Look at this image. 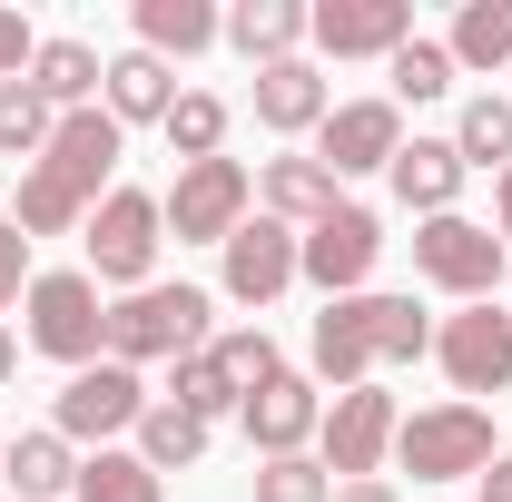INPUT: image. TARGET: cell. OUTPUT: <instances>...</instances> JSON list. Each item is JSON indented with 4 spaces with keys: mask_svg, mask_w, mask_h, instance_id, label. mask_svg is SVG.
<instances>
[{
    "mask_svg": "<svg viewBox=\"0 0 512 502\" xmlns=\"http://www.w3.org/2000/svg\"><path fill=\"white\" fill-rule=\"evenodd\" d=\"M217 335V296L207 286H138L109 306V365H178V355H207Z\"/></svg>",
    "mask_w": 512,
    "mask_h": 502,
    "instance_id": "cell-1",
    "label": "cell"
},
{
    "mask_svg": "<svg viewBox=\"0 0 512 502\" xmlns=\"http://www.w3.org/2000/svg\"><path fill=\"white\" fill-rule=\"evenodd\" d=\"M20 345H40L50 365H99L109 355V306H99V276L89 266H50V276H30V296H20Z\"/></svg>",
    "mask_w": 512,
    "mask_h": 502,
    "instance_id": "cell-2",
    "label": "cell"
},
{
    "mask_svg": "<svg viewBox=\"0 0 512 502\" xmlns=\"http://www.w3.org/2000/svg\"><path fill=\"white\" fill-rule=\"evenodd\" d=\"M503 443H493V414L483 404H424V414H404L394 424V463L414 473V483H473L483 463H493Z\"/></svg>",
    "mask_w": 512,
    "mask_h": 502,
    "instance_id": "cell-3",
    "label": "cell"
},
{
    "mask_svg": "<svg viewBox=\"0 0 512 502\" xmlns=\"http://www.w3.org/2000/svg\"><path fill=\"white\" fill-rule=\"evenodd\" d=\"M79 247H89V276H99V286L138 296L148 266H158V247H168V217H158V197H148V188H109L99 207H89Z\"/></svg>",
    "mask_w": 512,
    "mask_h": 502,
    "instance_id": "cell-4",
    "label": "cell"
},
{
    "mask_svg": "<svg viewBox=\"0 0 512 502\" xmlns=\"http://www.w3.org/2000/svg\"><path fill=\"white\" fill-rule=\"evenodd\" d=\"M503 266H512V247L483 227V217H463V207L414 227V276H424V286H444V296H463V306H493Z\"/></svg>",
    "mask_w": 512,
    "mask_h": 502,
    "instance_id": "cell-5",
    "label": "cell"
},
{
    "mask_svg": "<svg viewBox=\"0 0 512 502\" xmlns=\"http://www.w3.org/2000/svg\"><path fill=\"white\" fill-rule=\"evenodd\" d=\"M247 207H256V178L237 158H197V168H178V188L158 197V217H168L178 247H227L247 227Z\"/></svg>",
    "mask_w": 512,
    "mask_h": 502,
    "instance_id": "cell-6",
    "label": "cell"
},
{
    "mask_svg": "<svg viewBox=\"0 0 512 502\" xmlns=\"http://www.w3.org/2000/svg\"><path fill=\"white\" fill-rule=\"evenodd\" d=\"M148 404H158V394L138 384V365H109V355H99V365H79V375L60 384V404H50V434L99 453L109 434H138V414H148Z\"/></svg>",
    "mask_w": 512,
    "mask_h": 502,
    "instance_id": "cell-7",
    "label": "cell"
},
{
    "mask_svg": "<svg viewBox=\"0 0 512 502\" xmlns=\"http://www.w3.org/2000/svg\"><path fill=\"white\" fill-rule=\"evenodd\" d=\"M394 394L384 384H355V394H335L325 404V424H316V463L335 473V483H375V463L394 453Z\"/></svg>",
    "mask_w": 512,
    "mask_h": 502,
    "instance_id": "cell-8",
    "label": "cell"
},
{
    "mask_svg": "<svg viewBox=\"0 0 512 502\" xmlns=\"http://www.w3.org/2000/svg\"><path fill=\"white\" fill-rule=\"evenodd\" d=\"M434 365L453 375V394H512V306H463L434 325Z\"/></svg>",
    "mask_w": 512,
    "mask_h": 502,
    "instance_id": "cell-9",
    "label": "cell"
},
{
    "mask_svg": "<svg viewBox=\"0 0 512 502\" xmlns=\"http://www.w3.org/2000/svg\"><path fill=\"white\" fill-rule=\"evenodd\" d=\"M375 256H384V217H375V207H335L325 227H306V237H296V276H306V286H325V306H335V296H365Z\"/></svg>",
    "mask_w": 512,
    "mask_h": 502,
    "instance_id": "cell-10",
    "label": "cell"
},
{
    "mask_svg": "<svg viewBox=\"0 0 512 502\" xmlns=\"http://www.w3.org/2000/svg\"><path fill=\"white\" fill-rule=\"evenodd\" d=\"M394 148H404V109L394 99H335L316 128V158L325 178L345 188V178H375V168H394Z\"/></svg>",
    "mask_w": 512,
    "mask_h": 502,
    "instance_id": "cell-11",
    "label": "cell"
},
{
    "mask_svg": "<svg viewBox=\"0 0 512 502\" xmlns=\"http://www.w3.org/2000/svg\"><path fill=\"white\" fill-rule=\"evenodd\" d=\"M119 148H128V128L109 119V109H69V119L50 128V148H40V178H60L79 207H99L109 178H119Z\"/></svg>",
    "mask_w": 512,
    "mask_h": 502,
    "instance_id": "cell-12",
    "label": "cell"
},
{
    "mask_svg": "<svg viewBox=\"0 0 512 502\" xmlns=\"http://www.w3.org/2000/svg\"><path fill=\"white\" fill-rule=\"evenodd\" d=\"M306 40L325 60H394L414 40V0H316L306 10Z\"/></svg>",
    "mask_w": 512,
    "mask_h": 502,
    "instance_id": "cell-13",
    "label": "cell"
},
{
    "mask_svg": "<svg viewBox=\"0 0 512 502\" xmlns=\"http://www.w3.org/2000/svg\"><path fill=\"white\" fill-rule=\"evenodd\" d=\"M237 424H247V443L266 453V463H286V453H306L316 443V424H325V394H316V375H286L276 384H256L247 404H237Z\"/></svg>",
    "mask_w": 512,
    "mask_h": 502,
    "instance_id": "cell-14",
    "label": "cell"
},
{
    "mask_svg": "<svg viewBox=\"0 0 512 502\" xmlns=\"http://www.w3.org/2000/svg\"><path fill=\"white\" fill-rule=\"evenodd\" d=\"M217 256H227V296H237V306H276V296L296 286V227H286V217H247Z\"/></svg>",
    "mask_w": 512,
    "mask_h": 502,
    "instance_id": "cell-15",
    "label": "cell"
},
{
    "mask_svg": "<svg viewBox=\"0 0 512 502\" xmlns=\"http://www.w3.org/2000/svg\"><path fill=\"white\" fill-rule=\"evenodd\" d=\"M256 207H266V217H286V227L306 237V227H325L345 197H335V178H325L316 148H296V158H266V168H256Z\"/></svg>",
    "mask_w": 512,
    "mask_h": 502,
    "instance_id": "cell-16",
    "label": "cell"
},
{
    "mask_svg": "<svg viewBox=\"0 0 512 502\" xmlns=\"http://www.w3.org/2000/svg\"><path fill=\"white\" fill-rule=\"evenodd\" d=\"M384 178H394V197H404L414 217H453V197H463L473 168H463V148H453V138H404Z\"/></svg>",
    "mask_w": 512,
    "mask_h": 502,
    "instance_id": "cell-17",
    "label": "cell"
},
{
    "mask_svg": "<svg viewBox=\"0 0 512 502\" xmlns=\"http://www.w3.org/2000/svg\"><path fill=\"white\" fill-rule=\"evenodd\" d=\"M325 109H335V89L316 79V60H276V69H256V128H276V138H316Z\"/></svg>",
    "mask_w": 512,
    "mask_h": 502,
    "instance_id": "cell-18",
    "label": "cell"
},
{
    "mask_svg": "<svg viewBox=\"0 0 512 502\" xmlns=\"http://www.w3.org/2000/svg\"><path fill=\"white\" fill-rule=\"evenodd\" d=\"M99 109H109L119 128L168 119V109H178V69L158 60V50H119V60H109V79H99Z\"/></svg>",
    "mask_w": 512,
    "mask_h": 502,
    "instance_id": "cell-19",
    "label": "cell"
},
{
    "mask_svg": "<svg viewBox=\"0 0 512 502\" xmlns=\"http://www.w3.org/2000/svg\"><path fill=\"white\" fill-rule=\"evenodd\" d=\"M0 483H10V502H60L79 483V453L50 424H30V434H10V453H0Z\"/></svg>",
    "mask_w": 512,
    "mask_h": 502,
    "instance_id": "cell-20",
    "label": "cell"
},
{
    "mask_svg": "<svg viewBox=\"0 0 512 502\" xmlns=\"http://www.w3.org/2000/svg\"><path fill=\"white\" fill-rule=\"evenodd\" d=\"M355 315H365V355H375V375L384 365H414V355H434V315L414 306V296H355Z\"/></svg>",
    "mask_w": 512,
    "mask_h": 502,
    "instance_id": "cell-21",
    "label": "cell"
},
{
    "mask_svg": "<svg viewBox=\"0 0 512 502\" xmlns=\"http://www.w3.org/2000/svg\"><path fill=\"white\" fill-rule=\"evenodd\" d=\"M99 79H109V60L89 50V40H40V60H30V89L50 99V109H99Z\"/></svg>",
    "mask_w": 512,
    "mask_h": 502,
    "instance_id": "cell-22",
    "label": "cell"
},
{
    "mask_svg": "<svg viewBox=\"0 0 512 502\" xmlns=\"http://www.w3.org/2000/svg\"><path fill=\"white\" fill-rule=\"evenodd\" d=\"M207 40H227V10H207V0H138V50L197 60Z\"/></svg>",
    "mask_w": 512,
    "mask_h": 502,
    "instance_id": "cell-23",
    "label": "cell"
},
{
    "mask_svg": "<svg viewBox=\"0 0 512 502\" xmlns=\"http://www.w3.org/2000/svg\"><path fill=\"white\" fill-rule=\"evenodd\" d=\"M227 40H237L256 69L296 60V40H306V0H237V10H227Z\"/></svg>",
    "mask_w": 512,
    "mask_h": 502,
    "instance_id": "cell-24",
    "label": "cell"
},
{
    "mask_svg": "<svg viewBox=\"0 0 512 502\" xmlns=\"http://www.w3.org/2000/svg\"><path fill=\"white\" fill-rule=\"evenodd\" d=\"M69 502H168V483H158L138 453L99 443V453H79V483H69Z\"/></svg>",
    "mask_w": 512,
    "mask_h": 502,
    "instance_id": "cell-25",
    "label": "cell"
},
{
    "mask_svg": "<svg viewBox=\"0 0 512 502\" xmlns=\"http://www.w3.org/2000/svg\"><path fill=\"white\" fill-rule=\"evenodd\" d=\"M207 365L227 375V394H237V404H247L256 384L286 375V355H276V335H266V325H227V335H207Z\"/></svg>",
    "mask_w": 512,
    "mask_h": 502,
    "instance_id": "cell-26",
    "label": "cell"
},
{
    "mask_svg": "<svg viewBox=\"0 0 512 502\" xmlns=\"http://www.w3.org/2000/svg\"><path fill=\"white\" fill-rule=\"evenodd\" d=\"M128 453H138L148 473H188L197 453H207V424H197V414H178V404L158 394V404L138 414V443H128Z\"/></svg>",
    "mask_w": 512,
    "mask_h": 502,
    "instance_id": "cell-27",
    "label": "cell"
},
{
    "mask_svg": "<svg viewBox=\"0 0 512 502\" xmlns=\"http://www.w3.org/2000/svg\"><path fill=\"white\" fill-rule=\"evenodd\" d=\"M444 50L453 69H512V0H463Z\"/></svg>",
    "mask_w": 512,
    "mask_h": 502,
    "instance_id": "cell-28",
    "label": "cell"
},
{
    "mask_svg": "<svg viewBox=\"0 0 512 502\" xmlns=\"http://www.w3.org/2000/svg\"><path fill=\"white\" fill-rule=\"evenodd\" d=\"M453 148H463V168H512V99L503 89H483V99H463V119H453Z\"/></svg>",
    "mask_w": 512,
    "mask_h": 502,
    "instance_id": "cell-29",
    "label": "cell"
},
{
    "mask_svg": "<svg viewBox=\"0 0 512 502\" xmlns=\"http://www.w3.org/2000/svg\"><path fill=\"white\" fill-rule=\"evenodd\" d=\"M168 148H178V168L197 158H227V99H207V89H178V109H168Z\"/></svg>",
    "mask_w": 512,
    "mask_h": 502,
    "instance_id": "cell-30",
    "label": "cell"
},
{
    "mask_svg": "<svg viewBox=\"0 0 512 502\" xmlns=\"http://www.w3.org/2000/svg\"><path fill=\"white\" fill-rule=\"evenodd\" d=\"M50 128H60V109H50L30 79H0V158H30V168H40Z\"/></svg>",
    "mask_w": 512,
    "mask_h": 502,
    "instance_id": "cell-31",
    "label": "cell"
},
{
    "mask_svg": "<svg viewBox=\"0 0 512 502\" xmlns=\"http://www.w3.org/2000/svg\"><path fill=\"white\" fill-rule=\"evenodd\" d=\"M384 79H394V109H404V99L424 109V99H444V89H453V50H444V40H424V30H414V40H404V50L384 60Z\"/></svg>",
    "mask_w": 512,
    "mask_h": 502,
    "instance_id": "cell-32",
    "label": "cell"
},
{
    "mask_svg": "<svg viewBox=\"0 0 512 502\" xmlns=\"http://www.w3.org/2000/svg\"><path fill=\"white\" fill-rule=\"evenodd\" d=\"M168 404H178V414H197V424L237 414V394H227V375H217L207 355H178V365H168Z\"/></svg>",
    "mask_w": 512,
    "mask_h": 502,
    "instance_id": "cell-33",
    "label": "cell"
},
{
    "mask_svg": "<svg viewBox=\"0 0 512 502\" xmlns=\"http://www.w3.org/2000/svg\"><path fill=\"white\" fill-rule=\"evenodd\" d=\"M256 502H335V473L316 453H286V463H256Z\"/></svg>",
    "mask_w": 512,
    "mask_h": 502,
    "instance_id": "cell-34",
    "label": "cell"
},
{
    "mask_svg": "<svg viewBox=\"0 0 512 502\" xmlns=\"http://www.w3.org/2000/svg\"><path fill=\"white\" fill-rule=\"evenodd\" d=\"M30 276H40V266H30V237L0 217V306H20V296H30Z\"/></svg>",
    "mask_w": 512,
    "mask_h": 502,
    "instance_id": "cell-35",
    "label": "cell"
},
{
    "mask_svg": "<svg viewBox=\"0 0 512 502\" xmlns=\"http://www.w3.org/2000/svg\"><path fill=\"white\" fill-rule=\"evenodd\" d=\"M30 60H40V30L20 10H0V79H30Z\"/></svg>",
    "mask_w": 512,
    "mask_h": 502,
    "instance_id": "cell-36",
    "label": "cell"
},
{
    "mask_svg": "<svg viewBox=\"0 0 512 502\" xmlns=\"http://www.w3.org/2000/svg\"><path fill=\"white\" fill-rule=\"evenodd\" d=\"M473 483H483V502H512V453H493V463H483Z\"/></svg>",
    "mask_w": 512,
    "mask_h": 502,
    "instance_id": "cell-37",
    "label": "cell"
},
{
    "mask_svg": "<svg viewBox=\"0 0 512 502\" xmlns=\"http://www.w3.org/2000/svg\"><path fill=\"white\" fill-rule=\"evenodd\" d=\"M493 237H503V247H512V168H503V178H493Z\"/></svg>",
    "mask_w": 512,
    "mask_h": 502,
    "instance_id": "cell-38",
    "label": "cell"
},
{
    "mask_svg": "<svg viewBox=\"0 0 512 502\" xmlns=\"http://www.w3.org/2000/svg\"><path fill=\"white\" fill-rule=\"evenodd\" d=\"M335 502H394V483H335Z\"/></svg>",
    "mask_w": 512,
    "mask_h": 502,
    "instance_id": "cell-39",
    "label": "cell"
},
{
    "mask_svg": "<svg viewBox=\"0 0 512 502\" xmlns=\"http://www.w3.org/2000/svg\"><path fill=\"white\" fill-rule=\"evenodd\" d=\"M20 375V335H10V325H0V384Z\"/></svg>",
    "mask_w": 512,
    "mask_h": 502,
    "instance_id": "cell-40",
    "label": "cell"
},
{
    "mask_svg": "<svg viewBox=\"0 0 512 502\" xmlns=\"http://www.w3.org/2000/svg\"><path fill=\"white\" fill-rule=\"evenodd\" d=\"M0 453H10V434H0Z\"/></svg>",
    "mask_w": 512,
    "mask_h": 502,
    "instance_id": "cell-41",
    "label": "cell"
},
{
    "mask_svg": "<svg viewBox=\"0 0 512 502\" xmlns=\"http://www.w3.org/2000/svg\"><path fill=\"white\" fill-rule=\"evenodd\" d=\"M503 99H512V89H503Z\"/></svg>",
    "mask_w": 512,
    "mask_h": 502,
    "instance_id": "cell-42",
    "label": "cell"
}]
</instances>
